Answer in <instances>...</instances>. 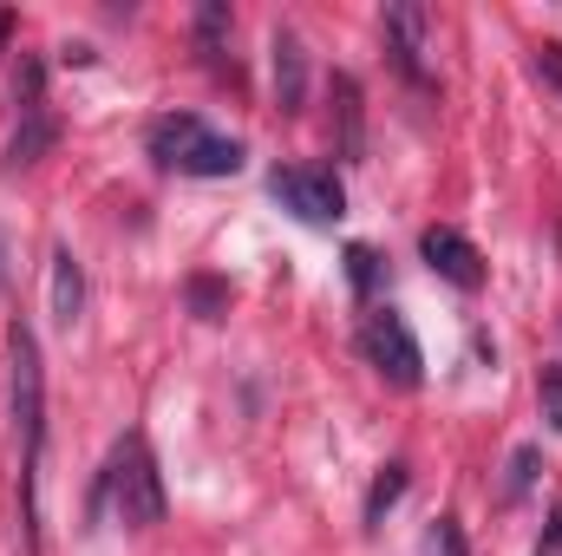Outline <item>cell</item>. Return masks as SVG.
Here are the masks:
<instances>
[{
  "instance_id": "6da1fadb",
  "label": "cell",
  "mask_w": 562,
  "mask_h": 556,
  "mask_svg": "<svg viewBox=\"0 0 562 556\" xmlns=\"http://www.w3.org/2000/svg\"><path fill=\"white\" fill-rule=\"evenodd\" d=\"M7 360H13V438H20V531L26 551L40 556V458H46V360L40 334L26 321L7 327Z\"/></svg>"
},
{
  "instance_id": "7a4b0ae2",
  "label": "cell",
  "mask_w": 562,
  "mask_h": 556,
  "mask_svg": "<svg viewBox=\"0 0 562 556\" xmlns=\"http://www.w3.org/2000/svg\"><path fill=\"white\" fill-rule=\"evenodd\" d=\"M144 151L164 164V170H177V177H236L243 170V138H223V132H210L196 112H170V119H157L150 132H144Z\"/></svg>"
},
{
  "instance_id": "3957f363",
  "label": "cell",
  "mask_w": 562,
  "mask_h": 556,
  "mask_svg": "<svg viewBox=\"0 0 562 556\" xmlns=\"http://www.w3.org/2000/svg\"><path fill=\"white\" fill-rule=\"evenodd\" d=\"M105 504L119 511L125 531H150V524H164V478H157V458H150L144 432L119 438L112 465L99 471V511H105Z\"/></svg>"
},
{
  "instance_id": "277c9868",
  "label": "cell",
  "mask_w": 562,
  "mask_h": 556,
  "mask_svg": "<svg viewBox=\"0 0 562 556\" xmlns=\"http://www.w3.org/2000/svg\"><path fill=\"white\" fill-rule=\"evenodd\" d=\"M360 354L373 360V374H380V380H393V387H406V393L425 380L419 341H413L406 314H393V308H373V314L360 321Z\"/></svg>"
},
{
  "instance_id": "5b68a950",
  "label": "cell",
  "mask_w": 562,
  "mask_h": 556,
  "mask_svg": "<svg viewBox=\"0 0 562 556\" xmlns=\"http://www.w3.org/2000/svg\"><path fill=\"white\" fill-rule=\"evenodd\" d=\"M269 190H276L281 210H294L301 223H340L347 216V190H340V177L334 170H314V164H281L276 177H269Z\"/></svg>"
},
{
  "instance_id": "8992f818",
  "label": "cell",
  "mask_w": 562,
  "mask_h": 556,
  "mask_svg": "<svg viewBox=\"0 0 562 556\" xmlns=\"http://www.w3.org/2000/svg\"><path fill=\"white\" fill-rule=\"evenodd\" d=\"M53 138H59V125H53V112H46V66L26 59V66H20V125H13V138H7V170L40 164V157L53 151Z\"/></svg>"
},
{
  "instance_id": "52a82bcc",
  "label": "cell",
  "mask_w": 562,
  "mask_h": 556,
  "mask_svg": "<svg viewBox=\"0 0 562 556\" xmlns=\"http://www.w3.org/2000/svg\"><path fill=\"white\" fill-rule=\"evenodd\" d=\"M419 256L431 263V276H445L451 288H484V256H477V243L458 236V230H445V223H431L419 236Z\"/></svg>"
},
{
  "instance_id": "ba28073f",
  "label": "cell",
  "mask_w": 562,
  "mask_h": 556,
  "mask_svg": "<svg viewBox=\"0 0 562 556\" xmlns=\"http://www.w3.org/2000/svg\"><path fill=\"white\" fill-rule=\"evenodd\" d=\"M380 26H386V53H393V66H400V73H406L413 86H431V79H425V59H419V53H425V26H431V13H425L419 0H393Z\"/></svg>"
},
{
  "instance_id": "9c48e42d",
  "label": "cell",
  "mask_w": 562,
  "mask_h": 556,
  "mask_svg": "<svg viewBox=\"0 0 562 556\" xmlns=\"http://www.w3.org/2000/svg\"><path fill=\"white\" fill-rule=\"evenodd\" d=\"M334 144L347 164H367V105L353 73H334Z\"/></svg>"
},
{
  "instance_id": "30bf717a",
  "label": "cell",
  "mask_w": 562,
  "mask_h": 556,
  "mask_svg": "<svg viewBox=\"0 0 562 556\" xmlns=\"http://www.w3.org/2000/svg\"><path fill=\"white\" fill-rule=\"evenodd\" d=\"M269 53H276V105L281 112H301L307 105V46H301V33L276 26Z\"/></svg>"
},
{
  "instance_id": "8fae6325",
  "label": "cell",
  "mask_w": 562,
  "mask_h": 556,
  "mask_svg": "<svg viewBox=\"0 0 562 556\" xmlns=\"http://www.w3.org/2000/svg\"><path fill=\"white\" fill-rule=\"evenodd\" d=\"M79 314H86V269L72 249H53V321L72 327Z\"/></svg>"
},
{
  "instance_id": "7c38bea8",
  "label": "cell",
  "mask_w": 562,
  "mask_h": 556,
  "mask_svg": "<svg viewBox=\"0 0 562 556\" xmlns=\"http://www.w3.org/2000/svg\"><path fill=\"white\" fill-rule=\"evenodd\" d=\"M229 26H236V20H229V7H223V0H203V7H196V53H203L210 66L229 53Z\"/></svg>"
},
{
  "instance_id": "4fadbf2b",
  "label": "cell",
  "mask_w": 562,
  "mask_h": 556,
  "mask_svg": "<svg viewBox=\"0 0 562 556\" xmlns=\"http://www.w3.org/2000/svg\"><path fill=\"white\" fill-rule=\"evenodd\" d=\"M400 498H406V465L393 458V465L373 478V491H367V531H380V524H386V511H393Z\"/></svg>"
},
{
  "instance_id": "5bb4252c",
  "label": "cell",
  "mask_w": 562,
  "mask_h": 556,
  "mask_svg": "<svg viewBox=\"0 0 562 556\" xmlns=\"http://www.w3.org/2000/svg\"><path fill=\"white\" fill-rule=\"evenodd\" d=\"M183 294H190V314H196V321H223V314H229V288L216 276H190Z\"/></svg>"
},
{
  "instance_id": "9a60e30c",
  "label": "cell",
  "mask_w": 562,
  "mask_h": 556,
  "mask_svg": "<svg viewBox=\"0 0 562 556\" xmlns=\"http://www.w3.org/2000/svg\"><path fill=\"white\" fill-rule=\"evenodd\" d=\"M530 478H537V445H517L510 452V478H504V504H517L530 491Z\"/></svg>"
},
{
  "instance_id": "2e32d148",
  "label": "cell",
  "mask_w": 562,
  "mask_h": 556,
  "mask_svg": "<svg viewBox=\"0 0 562 556\" xmlns=\"http://www.w3.org/2000/svg\"><path fill=\"white\" fill-rule=\"evenodd\" d=\"M347 276H353V288H360V294H367V288H373V281H380V256H373V249H367V243H353V249H347Z\"/></svg>"
},
{
  "instance_id": "e0dca14e",
  "label": "cell",
  "mask_w": 562,
  "mask_h": 556,
  "mask_svg": "<svg viewBox=\"0 0 562 556\" xmlns=\"http://www.w3.org/2000/svg\"><path fill=\"white\" fill-rule=\"evenodd\" d=\"M537 73H543V86H557L562 92V46L550 40V46H537Z\"/></svg>"
},
{
  "instance_id": "ac0fdd59",
  "label": "cell",
  "mask_w": 562,
  "mask_h": 556,
  "mask_svg": "<svg viewBox=\"0 0 562 556\" xmlns=\"http://www.w3.org/2000/svg\"><path fill=\"white\" fill-rule=\"evenodd\" d=\"M543 393H550V413H557V425H562V367L543 374Z\"/></svg>"
},
{
  "instance_id": "d6986e66",
  "label": "cell",
  "mask_w": 562,
  "mask_h": 556,
  "mask_svg": "<svg viewBox=\"0 0 562 556\" xmlns=\"http://www.w3.org/2000/svg\"><path fill=\"white\" fill-rule=\"evenodd\" d=\"M0 40H7V20H0Z\"/></svg>"
}]
</instances>
